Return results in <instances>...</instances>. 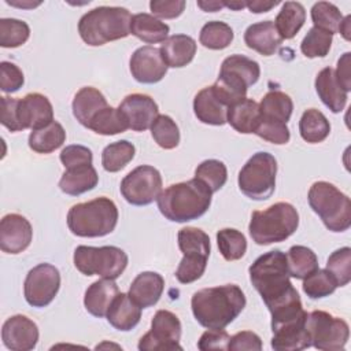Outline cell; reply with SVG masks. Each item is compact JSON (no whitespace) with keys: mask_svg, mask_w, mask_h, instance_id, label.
I'll use <instances>...</instances> for the list:
<instances>
[{"mask_svg":"<svg viewBox=\"0 0 351 351\" xmlns=\"http://www.w3.org/2000/svg\"><path fill=\"white\" fill-rule=\"evenodd\" d=\"M248 271L251 284L271 314V322H282L304 311L300 296L289 281L284 252L274 250L261 255Z\"/></svg>","mask_w":351,"mask_h":351,"instance_id":"6da1fadb","label":"cell"},{"mask_svg":"<svg viewBox=\"0 0 351 351\" xmlns=\"http://www.w3.org/2000/svg\"><path fill=\"white\" fill-rule=\"evenodd\" d=\"M245 303L244 292L234 284L199 289L191 299L193 317L207 329L226 328L244 310Z\"/></svg>","mask_w":351,"mask_h":351,"instance_id":"7a4b0ae2","label":"cell"},{"mask_svg":"<svg viewBox=\"0 0 351 351\" xmlns=\"http://www.w3.org/2000/svg\"><path fill=\"white\" fill-rule=\"evenodd\" d=\"M213 192L197 178L167 186L158 196L160 214L173 222H188L200 218L211 204Z\"/></svg>","mask_w":351,"mask_h":351,"instance_id":"3957f363","label":"cell"},{"mask_svg":"<svg viewBox=\"0 0 351 351\" xmlns=\"http://www.w3.org/2000/svg\"><path fill=\"white\" fill-rule=\"evenodd\" d=\"M132 15L123 7H96L84 14L78 22L82 41L90 47L125 38L130 34Z\"/></svg>","mask_w":351,"mask_h":351,"instance_id":"277c9868","label":"cell"},{"mask_svg":"<svg viewBox=\"0 0 351 351\" xmlns=\"http://www.w3.org/2000/svg\"><path fill=\"white\" fill-rule=\"evenodd\" d=\"M118 222L115 203L106 197H96L74 204L67 213L70 232L80 237H103L110 234Z\"/></svg>","mask_w":351,"mask_h":351,"instance_id":"5b68a950","label":"cell"},{"mask_svg":"<svg viewBox=\"0 0 351 351\" xmlns=\"http://www.w3.org/2000/svg\"><path fill=\"white\" fill-rule=\"evenodd\" d=\"M299 226L296 208L287 202H278L262 211H254L248 225L250 236L258 245L280 243L292 236Z\"/></svg>","mask_w":351,"mask_h":351,"instance_id":"8992f818","label":"cell"},{"mask_svg":"<svg viewBox=\"0 0 351 351\" xmlns=\"http://www.w3.org/2000/svg\"><path fill=\"white\" fill-rule=\"evenodd\" d=\"M259 75L258 62L244 55H230L222 62L218 80L213 88L229 108V106L245 97L248 88L259 80Z\"/></svg>","mask_w":351,"mask_h":351,"instance_id":"52a82bcc","label":"cell"},{"mask_svg":"<svg viewBox=\"0 0 351 351\" xmlns=\"http://www.w3.org/2000/svg\"><path fill=\"white\" fill-rule=\"evenodd\" d=\"M308 204L332 232H344L351 226V202L328 181H317L308 189Z\"/></svg>","mask_w":351,"mask_h":351,"instance_id":"ba28073f","label":"cell"},{"mask_svg":"<svg viewBox=\"0 0 351 351\" xmlns=\"http://www.w3.org/2000/svg\"><path fill=\"white\" fill-rule=\"evenodd\" d=\"M177 240L184 258L176 270V277L181 284H191L204 274L211 248L210 237L199 228L186 226L180 229Z\"/></svg>","mask_w":351,"mask_h":351,"instance_id":"9c48e42d","label":"cell"},{"mask_svg":"<svg viewBox=\"0 0 351 351\" xmlns=\"http://www.w3.org/2000/svg\"><path fill=\"white\" fill-rule=\"evenodd\" d=\"M74 266L85 276H100L115 280L128 266V255L114 245H78L74 251Z\"/></svg>","mask_w":351,"mask_h":351,"instance_id":"30bf717a","label":"cell"},{"mask_svg":"<svg viewBox=\"0 0 351 351\" xmlns=\"http://www.w3.org/2000/svg\"><path fill=\"white\" fill-rule=\"evenodd\" d=\"M277 160L269 152L254 154L239 173L240 191L252 200L269 199L276 188Z\"/></svg>","mask_w":351,"mask_h":351,"instance_id":"8fae6325","label":"cell"},{"mask_svg":"<svg viewBox=\"0 0 351 351\" xmlns=\"http://www.w3.org/2000/svg\"><path fill=\"white\" fill-rule=\"evenodd\" d=\"M304 326L311 346L322 351L343 350L350 336V328L344 319L322 310L307 314Z\"/></svg>","mask_w":351,"mask_h":351,"instance_id":"7c38bea8","label":"cell"},{"mask_svg":"<svg viewBox=\"0 0 351 351\" xmlns=\"http://www.w3.org/2000/svg\"><path fill=\"white\" fill-rule=\"evenodd\" d=\"M119 189L128 203L147 206L160 195L162 176L154 166L141 165L123 177Z\"/></svg>","mask_w":351,"mask_h":351,"instance_id":"4fadbf2b","label":"cell"},{"mask_svg":"<svg viewBox=\"0 0 351 351\" xmlns=\"http://www.w3.org/2000/svg\"><path fill=\"white\" fill-rule=\"evenodd\" d=\"M181 322L169 310H158L151 321V330L138 341L140 351L152 350H182L180 346Z\"/></svg>","mask_w":351,"mask_h":351,"instance_id":"5bb4252c","label":"cell"},{"mask_svg":"<svg viewBox=\"0 0 351 351\" xmlns=\"http://www.w3.org/2000/svg\"><path fill=\"white\" fill-rule=\"evenodd\" d=\"M59 288V270L51 263H40L27 273L23 284V293L30 306L45 307L55 299Z\"/></svg>","mask_w":351,"mask_h":351,"instance_id":"9a60e30c","label":"cell"},{"mask_svg":"<svg viewBox=\"0 0 351 351\" xmlns=\"http://www.w3.org/2000/svg\"><path fill=\"white\" fill-rule=\"evenodd\" d=\"M132 77L141 84H156L167 73L160 51L155 47L145 45L137 48L129 62Z\"/></svg>","mask_w":351,"mask_h":351,"instance_id":"2e32d148","label":"cell"},{"mask_svg":"<svg viewBox=\"0 0 351 351\" xmlns=\"http://www.w3.org/2000/svg\"><path fill=\"white\" fill-rule=\"evenodd\" d=\"M38 328L26 315L16 314L5 319L1 328L3 344L11 351H30L37 346Z\"/></svg>","mask_w":351,"mask_h":351,"instance_id":"e0dca14e","label":"cell"},{"mask_svg":"<svg viewBox=\"0 0 351 351\" xmlns=\"http://www.w3.org/2000/svg\"><path fill=\"white\" fill-rule=\"evenodd\" d=\"M33 237L30 222L21 214H7L0 221V248L7 254L25 251Z\"/></svg>","mask_w":351,"mask_h":351,"instance_id":"ac0fdd59","label":"cell"},{"mask_svg":"<svg viewBox=\"0 0 351 351\" xmlns=\"http://www.w3.org/2000/svg\"><path fill=\"white\" fill-rule=\"evenodd\" d=\"M125 118L128 119L129 129L134 132H144L151 128L156 117L159 115V108L156 101L144 93L128 95L118 107Z\"/></svg>","mask_w":351,"mask_h":351,"instance_id":"d6986e66","label":"cell"},{"mask_svg":"<svg viewBox=\"0 0 351 351\" xmlns=\"http://www.w3.org/2000/svg\"><path fill=\"white\" fill-rule=\"evenodd\" d=\"M306 317L307 313L304 311L296 318L271 326V348L276 351H298L308 348L311 343L304 326Z\"/></svg>","mask_w":351,"mask_h":351,"instance_id":"ffe728a7","label":"cell"},{"mask_svg":"<svg viewBox=\"0 0 351 351\" xmlns=\"http://www.w3.org/2000/svg\"><path fill=\"white\" fill-rule=\"evenodd\" d=\"M19 118L23 130L40 129L53 121V108L47 96L41 93H27L18 103Z\"/></svg>","mask_w":351,"mask_h":351,"instance_id":"44dd1931","label":"cell"},{"mask_svg":"<svg viewBox=\"0 0 351 351\" xmlns=\"http://www.w3.org/2000/svg\"><path fill=\"white\" fill-rule=\"evenodd\" d=\"M193 111L196 118L207 125L222 126L226 123L228 106L215 93L213 85L203 88L193 99Z\"/></svg>","mask_w":351,"mask_h":351,"instance_id":"7402d4cb","label":"cell"},{"mask_svg":"<svg viewBox=\"0 0 351 351\" xmlns=\"http://www.w3.org/2000/svg\"><path fill=\"white\" fill-rule=\"evenodd\" d=\"M165 280L156 271H143L132 282L129 296L141 308L151 307L158 303L163 293Z\"/></svg>","mask_w":351,"mask_h":351,"instance_id":"603a6c76","label":"cell"},{"mask_svg":"<svg viewBox=\"0 0 351 351\" xmlns=\"http://www.w3.org/2000/svg\"><path fill=\"white\" fill-rule=\"evenodd\" d=\"M244 43L248 48L256 51L263 56L273 55L282 43L274 22L262 21L252 23L247 27L244 33Z\"/></svg>","mask_w":351,"mask_h":351,"instance_id":"cb8c5ba5","label":"cell"},{"mask_svg":"<svg viewBox=\"0 0 351 351\" xmlns=\"http://www.w3.org/2000/svg\"><path fill=\"white\" fill-rule=\"evenodd\" d=\"M315 90L321 101L335 114L344 110L347 104V92L339 84L332 67L322 69L315 77Z\"/></svg>","mask_w":351,"mask_h":351,"instance_id":"d4e9b609","label":"cell"},{"mask_svg":"<svg viewBox=\"0 0 351 351\" xmlns=\"http://www.w3.org/2000/svg\"><path fill=\"white\" fill-rule=\"evenodd\" d=\"M119 293L118 285L114 280L101 278L92 282L85 291L84 306L89 314L101 318L107 314L110 304Z\"/></svg>","mask_w":351,"mask_h":351,"instance_id":"484cf974","label":"cell"},{"mask_svg":"<svg viewBox=\"0 0 351 351\" xmlns=\"http://www.w3.org/2000/svg\"><path fill=\"white\" fill-rule=\"evenodd\" d=\"M159 51L167 67H184L196 53V41L186 34H173L162 43Z\"/></svg>","mask_w":351,"mask_h":351,"instance_id":"4316f807","label":"cell"},{"mask_svg":"<svg viewBox=\"0 0 351 351\" xmlns=\"http://www.w3.org/2000/svg\"><path fill=\"white\" fill-rule=\"evenodd\" d=\"M107 321L117 330H132L141 318V307L128 293H118L106 314Z\"/></svg>","mask_w":351,"mask_h":351,"instance_id":"83f0119b","label":"cell"},{"mask_svg":"<svg viewBox=\"0 0 351 351\" xmlns=\"http://www.w3.org/2000/svg\"><path fill=\"white\" fill-rule=\"evenodd\" d=\"M71 107L75 119L82 126L88 128L93 117L103 108L108 107V104L107 99L99 89L93 86H84L75 93Z\"/></svg>","mask_w":351,"mask_h":351,"instance_id":"f1b7e54d","label":"cell"},{"mask_svg":"<svg viewBox=\"0 0 351 351\" xmlns=\"http://www.w3.org/2000/svg\"><path fill=\"white\" fill-rule=\"evenodd\" d=\"M261 118L259 104L252 99H241L229 106L226 122L239 133H254Z\"/></svg>","mask_w":351,"mask_h":351,"instance_id":"f546056e","label":"cell"},{"mask_svg":"<svg viewBox=\"0 0 351 351\" xmlns=\"http://www.w3.org/2000/svg\"><path fill=\"white\" fill-rule=\"evenodd\" d=\"M99 182V176L92 165L77 166L73 169H66L63 173L59 188L62 192L70 196H78L88 191H92Z\"/></svg>","mask_w":351,"mask_h":351,"instance_id":"4dcf8cb0","label":"cell"},{"mask_svg":"<svg viewBox=\"0 0 351 351\" xmlns=\"http://www.w3.org/2000/svg\"><path fill=\"white\" fill-rule=\"evenodd\" d=\"M169 25L154 15L141 12L132 16L130 33L147 44L163 43L169 34Z\"/></svg>","mask_w":351,"mask_h":351,"instance_id":"1f68e13d","label":"cell"},{"mask_svg":"<svg viewBox=\"0 0 351 351\" xmlns=\"http://www.w3.org/2000/svg\"><path fill=\"white\" fill-rule=\"evenodd\" d=\"M293 101L292 99L281 90L267 92L259 104L261 118L266 121H274L287 123L292 115Z\"/></svg>","mask_w":351,"mask_h":351,"instance_id":"d6a6232c","label":"cell"},{"mask_svg":"<svg viewBox=\"0 0 351 351\" xmlns=\"http://www.w3.org/2000/svg\"><path fill=\"white\" fill-rule=\"evenodd\" d=\"M306 21V10L298 1H285L276 16L274 26L282 40H291L302 29Z\"/></svg>","mask_w":351,"mask_h":351,"instance_id":"836d02e7","label":"cell"},{"mask_svg":"<svg viewBox=\"0 0 351 351\" xmlns=\"http://www.w3.org/2000/svg\"><path fill=\"white\" fill-rule=\"evenodd\" d=\"M66 141V132L63 126L52 121L49 125L32 130L29 134V147L37 154H51Z\"/></svg>","mask_w":351,"mask_h":351,"instance_id":"e575fe53","label":"cell"},{"mask_svg":"<svg viewBox=\"0 0 351 351\" xmlns=\"http://www.w3.org/2000/svg\"><path fill=\"white\" fill-rule=\"evenodd\" d=\"M299 132L302 138L310 144L322 143L330 133V123L319 110L308 108L302 114Z\"/></svg>","mask_w":351,"mask_h":351,"instance_id":"d590c367","label":"cell"},{"mask_svg":"<svg viewBox=\"0 0 351 351\" xmlns=\"http://www.w3.org/2000/svg\"><path fill=\"white\" fill-rule=\"evenodd\" d=\"M287 255L289 276L298 280H304L318 269V258L315 252L304 245H293Z\"/></svg>","mask_w":351,"mask_h":351,"instance_id":"8d00e7d4","label":"cell"},{"mask_svg":"<svg viewBox=\"0 0 351 351\" xmlns=\"http://www.w3.org/2000/svg\"><path fill=\"white\" fill-rule=\"evenodd\" d=\"M88 129L101 136H114L128 130L129 123L119 108H114L108 106L93 117Z\"/></svg>","mask_w":351,"mask_h":351,"instance_id":"74e56055","label":"cell"},{"mask_svg":"<svg viewBox=\"0 0 351 351\" xmlns=\"http://www.w3.org/2000/svg\"><path fill=\"white\" fill-rule=\"evenodd\" d=\"M136 154V148L128 140H119L108 144L101 152V165L106 171L117 173L122 170Z\"/></svg>","mask_w":351,"mask_h":351,"instance_id":"f35d334b","label":"cell"},{"mask_svg":"<svg viewBox=\"0 0 351 351\" xmlns=\"http://www.w3.org/2000/svg\"><path fill=\"white\" fill-rule=\"evenodd\" d=\"M233 30L228 23L221 21H211L202 27L199 41L203 47L218 51L229 47L233 41Z\"/></svg>","mask_w":351,"mask_h":351,"instance_id":"ab89813d","label":"cell"},{"mask_svg":"<svg viewBox=\"0 0 351 351\" xmlns=\"http://www.w3.org/2000/svg\"><path fill=\"white\" fill-rule=\"evenodd\" d=\"M217 244L221 255L226 261H237L244 256L247 251L245 236L237 229L225 228L217 233Z\"/></svg>","mask_w":351,"mask_h":351,"instance_id":"60d3db41","label":"cell"},{"mask_svg":"<svg viewBox=\"0 0 351 351\" xmlns=\"http://www.w3.org/2000/svg\"><path fill=\"white\" fill-rule=\"evenodd\" d=\"M151 134L155 143L163 149H173L180 143V130L169 115H158L151 125Z\"/></svg>","mask_w":351,"mask_h":351,"instance_id":"b9f144b4","label":"cell"},{"mask_svg":"<svg viewBox=\"0 0 351 351\" xmlns=\"http://www.w3.org/2000/svg\"><path fill=\"white\" fill-rule=\"evenodd\" d=\"M195 178L204 182L208 186V189L214 193L225 185L228 180V170L223 162L218 159H207L196 167Z\"/></svg>","mask_w":351,"mask_h":351,"instance_id":"7bdbcfd3","label":"cell"},{"mask_svg":"<svg viewBox=\"0 0 351 351\" xmlns=\"http://www.w3.org/2000/svg\"><path fill=\"white\" fill-rule=\"evenodd\" d=\"M311 19L314 27L335 34L339 32L343 15L335 4L328 1H318L311 7Z\"/></svg>","mask_w":351,"mask_h":351,"instance_id":"ee69618b","label":"cell"},{"mask_svg":"<svg viewBox=\"0 0 351 351\" xmlns=\"http://www.w3.org/2000/svg\"><path fill=\"white\" fill-rule=\"evenodd\" d=\"M30 27L26 22L14 18L0 19V45L3 48H16L27 41Z\"/></svg>","mask_w":351,"mask_h":351,"instance_id":"f6af8a7d","label":"cell"},{"mask_svg":"<svg viewBox=\"0 0 351 351\" xmlns=\"http://www.w3.org/2000/svg\"><path fill=\"white\" fill-rule=\"evenodd\" d=\"M337 288L333 277L326 269H317L303 280V292L310 299H321L329 296Z\"/></svg>","mask_w":351,"mask_h":351,"instance_id":"bcb514c9","label":"cell"},{"mask_svg":"<svg viewBox=\"0 0 351 351\" xmlns=\"http://www.w3.org/2000/svg\"><path fill=\"white\" fill-rule=\"evenodd\" d=\"M326 270L337 287L347 285L351 281V248L343 247L332 252L326 261Z\"/></svg>","mask_w":351,"mask_h":351,"instance_id":"7dc6e473","label":"cell"},{"mask_svg":"<svg viewBox=\"0 0 351 351\" xmlns=\"http://www.w3.org/2000/svg\"><path fill=\"white\" fill-rule=\"evenodd\" d=\"M332 38H333V34L313 26L304 36L300 44V51L306 58H310V59L324 58L328 55L330 49Z\"/></svg>","mask_w":351,"mask_h":351,"instance_id":"c3c4849f","label":"cell"},{"mask_svg":"<svg viewBox=\"0 0 351 351\" xmlns=\"http://www.w3.org/2000/svg\"><path fill=\"white\" fill-rule=\"evenodd\" d=\"M256 136H259L261 138L281 145V144H287L291 138L289 134V129L287 126V123H281V122H274V121H266L259 118V123L256 130L254 132Z\"/></svg>","mask_w":351,"mask_h":351,"instance_id":"681fc988","label":"cell"},{"mask_svg":"<svg viewBox=\"0 0 351 351\" xmlns=\"http://www.w3.org/2000/svg\"><path fill=\"white\" fill-rule=\"evenodd\" d=\"M19 99L3 96L0 97V121L4 128L10 132H19L23 130L21 118H19V108H18Z\"/></svg>","mask_w":351,"mask_h":351,"instance_id":"f907efd6","label":"cell"},{"mask_svg":"<svg viewBox=\"0 0 351 351\" xmlns=\"http://www.w3.org/2000/svg\"><path fill=\"white\" fill-rule=\"evenodd\" d=\"M25 84V77L22 70L11 62L0 63V88L5 93L16 92Z\"/></svg>","mask_w":351,"mask_h":351,"instance_id":"816d5d0a","label":"cell"},{"mask_svg":"<svg viewBox=\"0 0 351 351\" xmlns=\"http://www.w3.org/2000/svg\"><path fill=\"white\" fill-rule=\"evenodd\" d=\"M92 160H93L92 151L85 145H80V144L67 145L60 152V162L66 169L92 165Z\"/></svg>","mask_w":351,"mask_h":351,"instance_id":"f5cc1de1","label":"cell"},{"mask_svg":"<svg viewBox=\"0 0 351 351\" xmlns=\"http://www.w3.org/2000/svg\"><path fill=\"white\" fill-rule=\"evenodd\" d=\"M230 336L228 335L226 330L223 329H208L206 330L199 341H197V348L202 351H208V350H228Z\"/></svg>","mask_w":351,"mask_h":351,"instance_id":"db71d44e","label":"cell"},{"mask_svg":"<svg viewBox=\"0 0 351 351\" xmlns=\"http://www.w3.org/2000/svg\"><path fill=\"white\" fill-rule=\"evenodd\" d=\"M149 8L154 16L162 19H174L180 16L185 10L184 0H152Z\"/></svg>","mask_w":351,"mask_h":351,"instance_id":"11a10c76","label":"cell"},{"mask_svg":"<svg viewBox=\"0 0 351 351\" xmlns=\"http://www.w3.org/2000/svg\"><path fill=\"white\" fill-rule=\"evenodd\" d=\"M228 350L229 351H244V350L261 351L262 340L256 333L250 332V330H243L230 337Z\"/></svg>","mask_w":351,"mask_h":351,"instance_id":"9f6ffc18","label":"cell"},{"mask_svg":"<svg viewBox=\"0 0 351 351\" xmlns=\"http://www.w3.org/2000/svg\"><path fill=\"white\" fill-rule=\"evenodd\" d=\"M351 53L346 52L341 55V58L337 60V70H335L336 73V78L339 81V84L343 86V89L348 93L351 90Z\"/></svg>","mask_w":351,"mask_h":351,"instance_id":"6f0895ef","label":"cell"},{"mask_svg":"<svg viewBox=\"0 0 351 351\" xmlns=\"http://www.w3.org/2000/svg\"><path fill=\"white\" fill-rule=\"evenodd\" d=\"M278 4V1H261V0H252V1H247V7L251 12L255 14H261V12H267L270 11L273 7H276Z\"/></svg>","mask_w":351,"mask_h":351,"instance_id":"680465c9","label":"cell"},{"mask_svg":"<svg viewBox=\"0 0 351 351\" xmlns=\"http://www.w3.org/2000/svg\"><path fill=\"white\" fill-rule=\"evenodd\" d=\"M197 5L206 12H215V11H219L221 8H223V1H214V0L203 1V0H199Z\"/></svg>","mask_w":351,"mask_h":351,"instance_id":"91938a15","label":"cell"},{"mask_svg":"<svg viewBox=\"0 0 351 351\" xmlns=\"http://www.w3.org/2000/svg\"><path fill=\"white\" fill-rule=\"evenodd\" d=\"M340 34L348 41L350 40V33H351V15H347L343 18L340 26H339Z\"/></svg>","mask_w":351,"mask_h":351,"instance_id":"94428289","label":"cell"},{"mask_svg":"<svg viewBox=\"0 0 351 351\" xmlns=\"http://www.w3.org/2000/svg\"><path fill=\"white\" fill-rule=\"evenodd\" d=\"M7 4H11V5H15V7H19V8H34L37 5L41 4V1H10L7 0L5 1Z\"/></svg>","mask_w":351,"mask_h":351,"instance_id":"6125c7cd","label":"cell"},{"mask_svg":"<svg viewBox=\"0 0 351 351\" xmlns=\"http://www.w3.org/2000/svg\"><path fill=\"white\" fill-rule=\"evenodd\" d=\"M223 7H228L230 10H241L247 7V1H223Z\"/></svg>","mask_w":351,"mask_h":351,"instance_id":"be15d7a7","label":"cell"}]
</instances>
